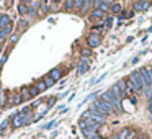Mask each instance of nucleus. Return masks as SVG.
Segmentation results:
<instances>
[{
  "label": "nucleus",
  "instance_id": "nucleus-1",
  "mask_svg": "<svg viewBox=\"0 0 152 139\" xmlns=\"http://www.w3.org/2000/svg\"><path fill=\"white\" fill-rule=\"evenodd\" d=\"M100 98H102L103 102L108 103V105L111 106L113 110H115V113H123V103H121V98H118V97H116L115 93L111 92V90H106V92H103Z\"/></svg>",
  "mask_w": 152,
  "mask_h": 139
},
{
  "label": "nucleus",
  "instance_id": "nucleus-2",
  "mask_svg": "<svg viewBox=\"0 0 152 139\" xmlns=\"http://www.w3.org/2000/svg\"><path fill=\"white\" fill-rule=\"evenodd\" d=\"M92 108H93V110H96V111H100L102 115H105V116L113 115V113H115V110H113L106 102H103L102 98H100V100H95V102L92 103Z\"/></svg>",
  "mask_w": 152,
  "mask_h": 139
},
{
  "label": "nucleus",
  "instance_id": "nucleus-3",
  "mask_svg": "<svg viewBox=\"0 0 152 139\" xmlns=\"http://www.w3.org/2000/svg\"><path fill=\"white\" fill-rule=\"evenodd\" d=\"M30 110H23V111H20L18 115H15L13 118H12V124H13V128H20V126L26 124L28 121H30Z\"/></svg>",
  "mask_w": 152,
  "mask_h": 139
},
{
  "label": "nucleus",
  "instance_id": "nucleus-4",
  "mask_svg": "<svg viewBox=\"0 0 152 139\" xmlns=\"http://www.w3.org/2000/svg\"><path fill=\"white\" fill-rule=\"evenodd\" d=\"M131 80H132V83H134V87H136V93H142L147 87H145V83H144V80H142V77H141V74H139V70H134V72H131Z\"/></svg>",
  "mask_w": 152,
  "mask_h": 139
},
{
  "label": "nucleus",
  "instance_id": "nucleus-5",
  "mask_svg": "<svg viewBox=\"0 0 152 139\" xmlns=\"http://www.w3.org/2000/svg\"><path fill=\"white\" fill-rule=\"evenodd\" d=\"M82 118H90V119H93L95 123H98V124H103V123H106V116L102 115L100 111H96V110H93V108L87 110V111L83 113Z\"/></svg>",
  "mask_w": 152,
  "mask_h": 139
},
{
  "label": "nucleus",
  "instance_id": "nucleus-6",
  "mask_svg": "<svg viewBox=\"0 0 152 139\" xmlns=\"http://www.w3.org/2000/svg\"><path fill=\"white\" fill-rule=\"evenodd\" d=\"M139 74H141L145 87H147V89L151 87L152 89V69H149V67H141V69H139Z\"/></svg>",
  "mask_w": 152,
  "mask_h": 139
},
{
  "label": "nucleus",
  "instance_id": "nucleus-7",
  "mask_svg": "<svg viewBox=\"0 0 152 139\" xmlns=\"http://www.w3.org/2000/svg\"><path fill=\"white\" fill-rule=\"evenodd\" d=\"M92 5L98 10H102L103 13L110 12V8H111V2H102V0H95V2H92Z\"/></svg>",
  "mask_w": 152,
  "mask_h": 139
},
{
  "label": "nucleus",
  "instance_id": "nucleus-8",
  "mask_svg": "<svg viewBox=\"0 0 152 139\" xmlns=\"http://www.w3.org/2000/svg\"><path fill=\"white\" fill-rule=\"evenodd\" d=\"M116 136H118V139H134L136 131L134 129H121Z\"/></svg>",
  "mask_w": 152,
  "mask_h": 139
},
{
  "label": "nucleus",
  "instance_id": "nucleus-9",
  "mask_svg": "<svg viewBox=\"0 0 152 139\" xmlns=\"http://www.w3.org/2000/svg\"><path fill=\"white\" fill-rule=\"evenodd\" d=\"M87 43H88L90 48H98V44H100V36H98V34H95V33H92L88 38H87Z\"/></svg>",
  "mask_w": 152,
  "mask_h": 139
},
{
  "label": "nucleus",
  "instance_id": "nucleus-10",
  "mask_svg": "<svg viewBox=\"0 0 152 139\" xmlns=\"http://www.w3.org/2000/svg\"><path fill=\"white\" fill-rule=\"evenodd\" d=\"M151 2H147V0H144V2H134L132 4V7H134V10H149L151 8Z\"/></svg>",
  "mask_w": 152,
  "mask_h": 139
},
{
  "label": "nucleus",
  "instance_id": "nucleus-11",
  "mask_svg": "<svg viewBox=\"0 0 152 139\" xmlns=\"http://www.w3.org/2000/svg\"><path fill=\"white\" fill-rule=\"evenodd\" d=\"M106 17V13H103L102 10H98V8H93V12H92V15H90V20H100V21H103V18Z\"/></svg>",
  "mask_w": 152,
  "mask_h": 139
},
{
  "label": "nucleus",
  "instance_id": "nucleus-12",
  "mask_svg": "<svg viewBox=\"0 0 152 139\" xmlns=\"http://www.w3.org/2000/svg\"><path fill=\"white\" fill-rule=\"evenodd\" d=\"M87 70H88V61L87 59H82L79 64V67H77V72L79 74H85Z\"/></svg>",
  "mask_w": 152,
  "mask_h": 139
},
{
  "label": "nucleus",
  "instance_id": "nucleus-13",
  "mask_svg": "<svg viewBox=\"0 0 152 139\" xmlns=\"http://www.w3.org/2000/svg\"><path fill=\"white\" fill-rule=\"evenodd\" d=\"M54 7H56L54 2H43V4H41V12H43V13H48V12L53 10Z\"/></svg>",
  "mask_w": 152,
  "mask_h": 139
},
{
  "label": "nucleus",
  "instance_id": "nucleus-14",
  "mask_svg": "<svg viewBox=\"0 0 152 139\" xmlns=\"http://www.w3.org/2000/svg\"><path fill=\"white\" fill-rule=\"evenodd\" d=\"M8 25H12V18L8 15H0V28H5Z\"/></svg>",
  "mask_w": 152,
  "mask_h": 139
},
{
  "label": "nucleus",
  "instance_id": "nucleus-15",
  "mask_svg": "<svg viewBox=\"0 0 152 139\" xmlns=\"http://www.w3.org/2000/svg\"><path fill=\"white\" fill-rule=\"evenodd\" d=\"M124 83H126V89H128V93H136V87H134V83H132L131 77L124 79Z\"/></svg>",
  "mask_w": 152,
  "mask_h": 139
},
{
  "label": "nucleus",
  "instance_id": "nucleus-16",
  "mask_svg": "<svg viewBox=\"0 0 152 139\" xmlns=\"http://www.w3.org/2000/svg\"><path fill=\"white\" fill-rule=\"evenodd\" d=\"M116 85H118V89H119V93H121V97H126V95H128V89H126L124 80H119Z\"/></svg>",
  "mask_w": 152,
  "mask_h": 139
},
{
  "label": "nucleus",
  "instance_id": "nucleus-17",
  "mask_svg": "<svg viewBox=\"0 0 152 139\" xmlns=\"http://www.w3.org/2000/svg\"><path fill=\"white\" fill-rule=\"evenodd\" d=\"M61 75H62V72H61L59 69H53V70L49 72V77L54 80V82H56V80H59V79H61Z\"/></svg>",
  "mask_w": 152,
  "mask_h": 139
},
{
  "label": "nucleus",
  "instance_id": "nucleus-18",
  "mask_svg": "<svg viewBox=\"0 0 152 139\" xmlns=\"http://www.w3.org/2000/svg\"><path fill=\"white\" fill-rule=\"evenodd\" d=\"M111 12L113 13H116V15H121L123 13V5L119 4V2H116V4H111Z\"/></svg>",
  "mask_w": 152,
  "mask_h": 139
},
{
  "label": "nucleus",
  "instance_id": "nucleus-19",
  "mask_svg": "<svg viewBox=\"0 0 152 139\" xmlns=\"http://www.w3.org/2000/svg\"><path fill=\"white\" fill-rule=\"evenodd\" d=\"M20 15H26L30 12V4H20V8H18Z\"/></svg>",
  "mask_w": 152,
  "mask_h": 139
},
{
  "label": "nucleus",
  "instance_id": "nucleus-20",
  "mask_svg": "<svg viewBox=\"0 0 152 139\" xmlns=\"http://www.w3.org/2000/svg\"><path fill=\"white\" fill-rule=\"evenodd\" d=\"M64 7H66L67 10H72V8H75V2H74V0H66V2H64Z\"/></svg>",
  "mask_w": 152,
  "mask_h": 139
},
{
  "label": "nucleus",
  "instance_id": "nucleus-21",
  "mask_svg": "<svg viewBox=\"0 0 152 139\" xmlns=\"http://www.w3.org/2000/svg\"><path fill=\"white\" fill-rule=\"evenodd\" d=\"M10 100H12V103H13V105H20V103L23 102V98H21V95H13Z\"/></svg>",
  "mask_w": 152,
  "mask_h": 139
},
{
  "label": "nucleus",
  "instance_id": "nucleus-22",
  "mask_svg": "<svg viewBox=\"0 0 152 139\" xmlns=\"http://www.w3.org/2000/svg\"><path fill=\"white\" fill-rule=\"evenodd\" d=\"M90 5H92V2H88V0H87V2H83L82 8H80V13H85V12L88 10V7H90Z\"/></svg>",
  "mask_w": 152,
  "mask_h": 139
},
{
  "label": "nucleus",
  "instance_id": "nucleus-23",
  "mask_svg": "<svg viewBox=\"0 0 152 139\" xmlns=\"http://www.w3.org/2000/svg\"><path fill=\"white\" fill-rule=\"evenodd\" d=\"M39 93V90H38V87H30V97H34Z\"/></svg>",
  "mask_w": 152,
  "mask_h": 139
},
{
  "label": "nucleus",
  "instance_id": "nucleus-24",
  "mask_svg": "<svg viewBox=\"0 0 152 139\" xmlns=\"http://www.w3.org/2000/svg\"><path fill=\"white\" fill-rule=\"evenodd\" d=\"M56 124H57V121H49V123H48V124H44L43 128H44V129H53V128H54V126H56Z\"/></svg>",
  "mask_w": 152,
  "mask_h": 139
},
{
  "label": "nucleus",
  "instance_id": "nucleus-25",
  "mask_svg": "<svg viewBox=\"0 0 152 139\" xmlns=\"http://www.w3.org/2000/svg\"><path fill=\"white\" fill-rule=\"evenodd\" d=\"M21 98H30V90H28V89H23V90H21Z\"/></svg>",
  "mask_w": 152,
  "mask_h": 139
},
{
  "label": "nucleus",
  "instance_id": "nucleus-26",
  "mask_svg": "<svg viewBox=\"0 0 152 139\" xmlns=\"http://www.w3.org/2000/svg\"><path fill=\"white\" fill-rule=\"evenodd\" d=\"M44 83H46V87H48V89H49V87H53V85H54V80L51 79V77H48V79L44 80Z\"/></svg>",
  "mask_w": 152,
  "mask_h": 139
},
{
  "label": "nucleus",
  "instance_id": "nucleus-27",
  "mask_svg": "<svg viewBox=\"0 0 152 139\" xmlns=\"http://www.w3.org/2000/svg\"><path fill=\"white\" fill-rule=\"evenodd\" d=\"M36 87H38V90H39V92H43V90H46V89H48V87H46V83H44V80H43V82H39Z\"/></svg>",
  "mask_w": 152,
  "mask_h": 139
},
{
  "label": "nucleus",
  "instance_id": "nucleus-28",
  "mask_svg": "<svg viewBox=\"0 0 152 139\" xmlns=\"http://www.w3.org/2000/svg\"><path fill=\"white\" fill-rule=\"evenodd\" d=\"M149 111L152 113V89H151V92H149Z\"/></svg>",
  "mask_w": 152,
  "mask_h": 139
},
{
  "label": "nucleus",
  "instance_id": "nucleus-29",
  "mask_svg": "<svg viewBox=\"0 0 152 139\" xmlns=\"http://www.w3.org/2000/svg\"><path fill=\"white\" fill-rule=\"evenodd\" d=\"M20 26L23 28V30H25V28H28V20H20Z\"/></svg>",
  "mask_w": 152,
  "mask_h": 139
},
{
  "label": "nucleus",
  "instance_id": "nucleus-30",
  "mask_svg": "<svg viewBox=\"0 0 152 139\" xmlns=\"http://www.w3.org/2000/svg\"><path fill=\"white\" fill-rule=\"evenodd\" d=\"M113 21H115V20H113V17H108V18H106V26H111V25H113Z\"/></svg>",
  "mask_w": 152,
  "mask_h": 139
},
{
  "label": "nucleus",
  "instance_id": "nucleus-31",
  "mask_svg": "<svg viewBox=\"0 0 152 139\" xmlns=\"http://www.w3.org/2000/svg\"><path fill=\"white\" fill-rule=\"evenodd\" d=\"M88 139H105V138H102V136H100L98 132H95V134H92V136H90Z\"/></svg>",
  "mask_w": 152,
  "mask_h": 139
},
{
  "label": "nucleus",
  "instance_id": "nucleus-32",
  "mask_svg": "<svg viewBox=\"0 0 152 139\" xmlns=\"http://www.w3.org/2000/svg\"><path fill=\"white\" fill-rule=\"evenodd\" d=\"M82 5H83L82 0H75V8H82Z\"/></svg>",
  "mask_w": 152,
  "mask_h": 139
},
{
  "label": "nucleus",
  "instance_id": "nucleus-33",
  "mask_svg": "<svg viewBox=\"0 0 152 139\" xmlns=\"http://www.w3.org/2000/svg\"><path fill=\"white\" fill-rule=\"evenodd\" d=\"M10 41H12V43L15 44V43H17V41H18V34H13V36L10 38Z\"/></svg>",
  "mask_w": 152,
  "mask_h": 139
},
{
  "label": "nucleus",
  "instance_id": "nucleus-34",
  "mask_svg": "<svg viewBox=\"0 0 152 139\" xmlns=\"http://www.w3.org/2000/svg\"><path fill=\"white\" fill-rule=\"evenodd\" d=\"M54 103H56V98H49V102H48V106H53Z\"/></svg>",
  "mask_w": 152,
  "mask_h": 139
},
{
  "label": "nucleus",
  "instance_id": "nucleus-35",
  "mask_svg": "<svg viewBox=\"0 0 152 139\" xmlns=\"http://www.w3.org/2000/svg\"><path fill=\"white\" fill-rule=\"evenodd\" d=\"M82 54H83V56H88V54H90V49H83Z\"/></svg>",
  "mask_w": 152,
  "mask_h": 139
},
{
  "label": "nucleus",
  "instance_id": "nucleus-36",
  "mask_svg": "<svg viewBox=\"0 0 152 139\" xmlns=\"http://www.w3.org/2000/svg\"><path fill=\"white\" fill-rule=\"evenodd\" d=\"M2 51H4V44H0V54H2Z\"/></svg>",
  "mask_w": 152,
  "mask_h": 139
},
{
  "label": "nucleus",
  "instance_id": "nucleus-37",
  "mask_svg": "<svg viewBox=\"0 0 152 139\" xmlns=\"http://www.w3.org/2000/svg\"><path fill=\"white\" fill-rule=\"evenodd\" d=\"M0 92H2V85H0Z\"/></svg>",
  "mask_w": 152,
  "mask_h": 139
}]
</instances>
